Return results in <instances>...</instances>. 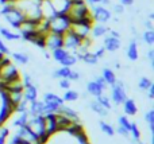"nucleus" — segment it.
<instances>
[{"mask_svg": "<svg viewBox=\"0 0 154 144\" xmlns=\"http://www.w3.org/2000/svg\"><path fill=\"white\" fill-rule=\"evenodd\" d=\"M0 15L4 16V19L10 23V26L14 27V28H16V30L19 28L22 22L26 19V15H24L16 5L10 4V3L3 4V8H2V11H0Z\"/></svg>", "mask_w": 154, "mask_h": 144, "instance_id": "nucleus-1", "label": "nucleus"}, {"mask_svg": "<svg viewBox=\"0 0 154 144\" xmlns=\"http://www.w3.org/2000/svg\"><path fill=\"white\" fill-rule=\"evenodd\" d=\"M14 5L19 8L26 15V18L41 19V0H15Z\"/></svg>", "mask_w": 154, "mask_h": 144, "instance_id": "nucleus-2", "label": "nucleus"}, {"mask_svg": "<svg viewBox=\"0 0 154 144\" xmlns=\"http://www.w3.org/2000/svg\"><path fill=\"white\" fill-rule=\"evenodd\" d=\"M66 15L69 16V19L72 22H77L91 16V11L88 4L85 3V0H80V1H75L69 5V8L66 11Z\"/></svg>", "mask_w": 154, "mask_h": 144, "instance_id": "nucleus-3", "label": "nucleus"}, {"mask_svg": "<svg viewBox=\"0 0 154 144\" xmlns=\"http://www.w3.org/2000/svg\"><path fill=\"white\" fill-rule=\"evenodd\" d=\"M49 22H50V31L60 35H64L70 28V23H72L66 13H56L53 18L49 19Z\"/></svg>", "mask_w": 154, "mask_h": 144, "instance_id": "nucleus-4", "label": "nucleus"}, {"mask_svg": "<svg viewBox=\"0 0 154 144\" xmlns=\"http://www.w3.org/2000/svg\"><path fill=\"white\" fill-rule=\"evenodd\" d=\"M93 19H92V15L88 16L85 19H81V20H77V22H72L70 23V31L73 32L75 35L80 38V39H84V38L89 37L91 34V28L93 26Z\"/></svg>", "mask_w": 154, "mask_h": 144, "instance_id": "nucleus-5", "label": "nucleus"}, {"mask_svg": "<svg viewBox=\"0 0 154 144\" xmlns=\"http://www.w3.org/2000/svg\"><path fill=\"white\" fill-rule=\"evenodd\" d=\"M19 78H22L20 73H19L18 67L11 61L0 65V82H3V84L11 82V81L19 80Z\"/></svg>", "mask_w": 154, "mask_h": 144, "instance_id": "nucleus-6", "label": "nucleus"}, {"mask_svg": "<svg viewBox=\"0 0 154 144\" xmlns=\"http://www.w3.org/2000/svg\"><path fill=\"white\" fill-rule=\"evenodd\" d=\"M127 98V93H126L125 84L122 81H118L111 86V100L115 105H122L123 101Z\"/></svg>", "mask_w": 154, "mask_h": 144, "instance_id": "nucleus-7", "label": "nucleus"}, {"mask_svg": "<svg viewBox=\"0 0 154 144\" xmlns=\"http://www.w3.org/2000/svg\"><path fill=\"white\" fill-rule=\"evenodd\" d=\"M91 15L95 23H107L109 19L112 18V13L108 8H106L104 5H93Z\"/></svg>", "mask_w": 154, "mask_h": 144, "instance_id": "nucleus-8", "label": "nucleus"}, {"mask_svg": "<svg viewBox=\"0 0 154 144\" xmlns=\"http://www.w3.org/2000/svg\"><path fill=\"white\" fill-rule=\"evenodd\" d=\"M60 47H64V38H62V35L51 32V31L48 32L45 38V48H49L50 51H53Z\"/></svg>", "mask_w": 154, "mask_h": 144, "instance_id": "nucleus-9", "label": "nucleus"}, {"mask_svg": "<svg viewBox=\"0 0 154 144\" xmlns=\"http://www.w3.org/2000/svg\"><path fill=\"white\" fill-rule=\"evenodd\" d=\"M34 134H37L39 136L41 134L45 132V124H43V116L42 115H35V116H30L29 121L26 124Z\"/></svg>", "mask_w": 154, "mask_h": 144, "instance_id": "nucleus-10", "label": "nucleus"}, {"mask_svg": "<svg viewBox=\"0 0 154 144\" xmlns=\"http://www.w3.org/2000/svg\"><path fill=\"white\" fill-rule=\"evenodd\" d=\"M62 38H64V48H66L68 51L70 50L75 53L77 50V47H79L80 42H81V39H80L77 35L73 34L70 30H68V31L62 35Z\"/></svg>", "mask_w": 154, "mask_h": 144, "instance_id": "nucleus-11", "label": "nucleus"}, {"mask_svg": "<svg viewBox=\"0 0 154 144\" xmlns=\"http://www.w3.org/2000/svg\"><path fill=\"white\" fill-rule=\"evenodd\" d=\"M16 135L19 136V139L24 140V142H27L30 144H39V142H38V135L34 134L27 125H23V127H20V128H18Z\"/></svg>", "mask_w": 154, "mask_h": 144, "instance_id": "nucleus-12", "label": "nucleus"}, {"mask_svg": "<svg viewBox=\"0 0 154 144\" xmlns=\"http://www.w3.org/2000/svg\"><path fill=\"white\" fill-rule=\"evenodd\" d=\"M43 124H45V134L49 136H53L57 134L56 125V113H46L43 115Z\"/></svg>", "mask_w": 154, "mask_h": 144, "instance_id": "nucleus-13", "label": "nucleus"}, {"mask_svg": "<svg viewBox=\"0 0 154 144\" xmlns=\"http://www.w3.org/2000/svg\"><path fill=\"white\" fill-rule=\"evenodd\" d=\"M103 47L106 48V51L115 53L116 50H119L120 48V38H115V37L108 35V37L104 39V46Z\"/></svg>", "mask_w": 154, "mask_h": 144, "instance_id": "nucleus-14", "label": "nucleus"}, {"mask_svg": "<svg viewBox=\"0 0 154 144\" xmlns=\"http://www.w3.org/2000/svg\"><path fill=\"white\" fill-rule=\"evenodd\" d=\"M72 124V120L68 117H65L61 113H56V125H57V132L66 131L68 127Z\"/></svg>", "mask_w": 154, "mask_h": 144, "instance_id": "nucleus-15", "label": "nucleus"}, {"mask_svg": "<svg viewBox=\"0 0 154 144\" xmlns=\"http://www.w3.org/2000/svg\"><path fill=\"white\" fill-rule=\"evenodd\" d=\"M51 5H53L56 13H66L69 5L72 4L70 0H50Z\"/></svg>", "mask_w": 154, "mask_h": 144, "instance_id": "nucleus-16", "label": "nucleus"}, {"mask_svg": "<svg viewBox=\"0 0 154 144\" xmlns=\"http://www.w3.org/2000/svg\"><path fill=\"white\" fill-rule=\"evenodd\" d=\"M23 98L26 100L27 102H31V101H34V100L38 98V89L34 84L23 88Z\"/></svg>", "mask_w": 154, "mask_h": 144, "instance_id": "nucleus-17", "label": "nucleus"}, {"mask_svg": "<svg viewBox=\"0 0 154 144\" xmlns=\"http://www.w3.org/2000/svg\"><path fill=\"white\" fill-rule=\"evenodd\" d=\"M56 113H61V115H64L65 117L70 119L72 121H79V113H77L75 109H72L70 107H66V105H64V104L57 109Z\"/></svg>", "mask_w": 154, "mask_h": 144, "instance_id": "nucleus-18", "label": "nucleus"}, {"mask_svg": "<svg viewBox=\"0 0 154 144\" xmlns=\"http://www.w3.org/2000/svg\"><path fill=\"white\" fill-rule=\"evenodd\" d=\"M123 110L127 116H135L138 112V107H137L135 101L133 98H126L123 101Z\"/></svg>", "mask_w": 154, "mask_h": 144, "instance_id": "nucleus-19", "label": "nucleus"}, {"mask_svg": "<svg viewBox=\"0 0 154 144\" xmlns=\"http://www.w3.org/2000/svg\"><path fill=\"white\" fill-rule=\"evenodd\" d=\"M108 30L109 28L107 26H104V23H96L91 28V34H92L93 38H100V37H104L108 32Z\"/></svg>", "mask_w": 154, "mask_h": 144, "instance_id": "nucleus-20", "label": "nucleus"}, {"mask_svg": "<svg viewBox=\"0 0 154 144\" xmlns=\"http://www.w3.org/2000/svg\"><path fill=\"white\" fill-rule=\"evenodd\" d=\"M42 107H43V101H38V98H37V100H34V101L29 102V109H27V112H29L30 116L42 115Z\"/></svg>", "mask_w": 154, "mask_h": 144, "instance_id": "nucleus-21", "label": "nucleus"}, {"mask_svg": "<svg viewBox=\"0 0 154 144\" xmlns=\"http://www.w3.org/2000/svg\"><path fill=\"white\" fill-rule=\"evenodd\" d=\"M43 102H51V104H56V105H58V107H61V105L64 104V100H62V97H60L58 94L48 92V93L43 94Z\"/></svg>", "mask_w": 154, "mask_h": 144, "instance_id": "nucleus-22", "label": "nucleus"}, {"mask_svg": "<svg viewBox=\"0 0 154 144\" xmlns=\"http://www.w3.org/2000/svg\"><path fill=\"white\" fill-rule=\"evenodd\" d=\"M87 92L89 94H92V96L97 97V96H100V94H103L104 90L96 81H89V82L87 84Z\"/></svg>", "mask_w": 154, "mask_h": 144, "instance_id": "nucleus-23", "label": "nucleus"}, {"mask_svg": "<svg viewBox=\"0 0 154 144\" xmlns=\"http://www.w3.org/2000/svg\"><path fill=\"white\" fill-rule=\"evenodd\" d=\"M101 77L104 78L106 84L107 85H109V86H112L115 82H116V75H115L114 70L108 69V67H104L103 69V74H101Z\"/></svg>", "mask_w": 154, "mask_h": 144, "instance_id": "nucleus-24", "label": "nucleus"}, {"mask_svg": "<svg viewBox=\"0 0 154 144\" xmlns=\"http://www.w3.org/2000/svg\"><path fill=\"white\" fill-rule=\"evenodd\" d=\"M127 57L130 61H137L139 57L138 53V45H137V40H131L130 45L127 47Z\"/></svg>", "mask_w": 154, "mask_h": 144, "instance_id": "nucleus-25", "label": "nucleus"}, {"mask_svg": "<svg viewBox=\"0 0 154 144\" xmlns=\"http://www.w3.org/2000/svg\"><path fill=\"white\" fill-rule=\"evenodd\" d=\"M0 35H2L3 39H5V40H18V39H20V34L12 32L8 28L2 27V26H0Z\"/></svg>", "mask_w": 154, "mask_h": 144, "instance_id": "nucleus-26", "label": "nucleus"}, {"mask_svg": "<svg viewBox=\"0 0 154 144\" xmlns=\"http://www.w3.org/2000/svg\"><path fill=\"white\" fill-rule=\"evenodd\" d=\"M89 107H91V109H92L93 112L97 113V115L101 116V117H107V116H108V109H106V108H104L103 105L99 104L97 101H91Z\"/></svg>", "mask_w": 154, "mask_h": 144, "instance_id": "nucleus-27", "label": "nucleus"}, {"mask_svg": "<svg viewBox=\"0 0 154 144\" xmlns=\"http://www.w3.org/2000/svg\"><path fill=\"white\" fill-rule=\"evenodd\" d=\"M69 54V51L66 50V48H64V47H60V48H56V50H53L51 51V57L54 58V61H57L60 63V62L62 61V59L65 58V57Z\"/></svg>", "mask_w": 154, "mask_h": 144, "instance_id": "nucleus-28", "label": "nucleus"}, {"mask_svg": "<svg viewBox=\"0 0 154 144\" xmlns=\"http://www.w3.org/2000/svg\"><path fill=\"white\" fill-rule=\"evenodd\" d=\"M79 59L84 61L87 65H96L99 62V58L93 53H91V51H87V53H84Z\"/></svg>", "mask_w": 154, "mask_h": 144, "instance_id": "nucleus-29", "label": "nucleus"}, {"mask_svg": "<svg viewBox=\"0 0 154 144\" xmlns=\"http://www.w3.org/2000/svg\"><path fill=\"white\" fill-rule=\"evenodd\" d=\"M29 117H30L29 112L20 113V116H19L18 119H15V120H14L12 125L15 127V128H20V127H23V125H26V124H27V121H29Z\"/></svg>", "mask_w": 154, "mask_h": 144, "instance_id": "nucleus-30", "label": "nucleus"}, {"mask_svg": "<svg viewBox=\"0 0 154 144\" xmlns=\"http://www.w3.org/2000/svg\"><path fill=\"white\" fill-rule=\"evenodd\" d=\"M79 97H80L79 92L72 90V89H66V90H65V93H64V97H62V100H64V102L65 101L73 102V101H77V100H79Z\"/></svg>", "mask_w": 154, "mask_h": 144, "instance_id": "nucleus-31", "label": "nucleus"}, {"mask_svg": "<svg viewBox=\"0 0 154 144\" xmlns=\"http://www.w3.org/2000/svg\"><path fill=\"white\" fill-rule=\"evenodd\" d=\"M70 72H72V69H70V67L62 66L61 69L56 70V72L53 73V77H56V78H68V77H69V74H70Z\"/></svg>", "mask_w": 154, "mask_h": 144, "instance_id": "nucleus-32", "label": "nucleus"}, {"mask_svg": "<svg viewBox=\"0 0 154 144\" xmlns=\"http://www.w3.org/2000/svg\"><path fill=\"white\" fill-rule=\"evenodd\" d=\"M99 125H100V129H101V132H103V134H106L107 136H114L115 129H114V127H112L111 124L106 123V121H100V123H99Z\"/></svg>", "mask_w": 154, "mask_h": 144, "instance_id": "nucleus-33", "label": "nucleus"}, {"mask_svg": "<svg viewBox=\"0 0 154 144\" xmlns=\"http://www.w3.org/2000/svg\"><path fill=\"white\" fill-rule=\"evenodd\" d=\"M12 59L16 62V63H20V65H26L29 62V55L24 53H12Z\"/></svg>", "mask_w": 154, "mask_h": 144, "instance_id": "nucleus-34", "label": "nucleus"}, {"mask_svg": "<svg viewBox=\"0 0 154 144\" xmlns=\"http://www.w3.org/2000/svg\"><path fill=\"white\" fill-rule=\"evenodd\" d=\"M76 62H77V57L75 55V54H68L66 57H65L64 59H62L60 63L62 65V66H68V67H72L73 65H76Z\"/></svg>", "mask_w": 154, "mask_h": 144, "instance_id": "nucleus-35", "label": "nucleus"}, {"mask_svg": "<svg viewBox=\"0 0 154 144\" xmlns=\"http://www.w3.org/2000/svg\"><path fill=\"white\" fill-rule=\"evenodd\" d=\"M142 39H143V42L146 45L149 46L154 45V30H146L143 32V35H142Z\"/></svg>", "mask_w": 154, "mask_h": 144, "instance_id": "nucleus-36", "label": "nucleus"}, {"mask_svg": "<svg viewBox=\"0 0 154 144\" xmlns=\"http://www.w3.org/2000/svg\"><path fill=\"white\" fill-rule=\"evenodd\" d=\"M96 101H97L100 105H103L106 109H108V110L111 109V100H109L107 96H104V94H100V96L96 97Z\"/></svg>", "mask_w": 154, "mask_h": 144, "instance_id": "nucleus-37", "label": "nucleus"}, {"mask_svg": "<svg viewBox=\"0 0 154 144\" xmlns=\"http://www.w3.org/2000/svg\"><path fill=\"white\" fill-rule=\"evenodd\" d=\"M152 85H153V82H152V80H150V78H147V77H142V78H139L138 88L141 89V90H147V89H149Z\"/></svg>", "mask_w": 154, "mask_h": 144, "instance_id": "nucleus-38", "label": "nucleus"}, {"mask_svg": "<svg viewBox=\"0 0 154 144\" xmlns=\"http://www.w3.org/2000/svg\"><path fill=\"white\" fill-rule=\"evenodd\" d=\"M130 132L131 135H133V139L135 140V142H141V131H139L138 125L134 123H131V128H130Z\"/></svg>", "mask_w": 154, "mask_h": 144, "instance_id": "nucleus-39", "label": "nucleus"}, {"mask_svg": "<svg viewBox=\"0 0 154 144\" xmlns=\"http://www.w3.org/2000/svg\"><path fill=\"white\" fill-rule=\"evenodd\" d=\"M145 120L147 121V124H149V128L150 131H152V134L154 132V110H149V112L145 115Z\"/></svg>", "mask_w": 154, "mask_h": 144, "instance_id": "nucleus-40", "label": "nucleus"}, {"mask_svg": "<svg viewBox=\"0 0 154 144\" xmlns=\"http://www.w3.org/2000/svg\"><path fill=\"white\" fill-rule=\"evenodd\" d=\"M118 121H119V125H120V127H123V128H126L127 131H130V128H131V121L128 120L127 116H119Z\"/></svg>", "mask_w": 154, "mask_h": 144, "instance_id": "nucleus-41", "label": "nucleus"}, {"mask_svg": "<svg viewBox=\"0 0 154 144\" xmlns=\"http://www.w3.org/2000/svg\"><path fill=\"white\" fill-rule=\"evenodd\" d=\"M27 109H29V102H27L24 98L22 100V101L19 102V104L15 107V112H19V113L27 112Z\"/></svg>", "mask_w": 154, "mask_h": 144, "instance_id": "nucleus-42", "label": "nucleus"}, {"mask_svg": "<svg viewBox=\"0 0 154 144\" xmlns=\"http://www.w3.org/2000/svg\"><path fill=\"white\" fill-rule=\"evenodd\" d=\"M70 84H72V81H69L68 78H61V81L58 82V85H60L61 89L66 90V89H70Z\"/></svg>", "mask_w": 154, "mask_h": 144, "instance_id": "nucleus-43", "label": "nucleus"}, {"mask_svg": "<svg viewBox=\"0 0 154 144\" xmlns=\"http://www.w3.org/2000/svg\"><path fill=\"white\" fill-rule=\"evenodd\" d=\"M22 84H23V88H26V86H29V85H32V78H31V75L26 73V74L23 75V78H22Z\"/></svg>", "mask_w": 154, "mask_h": 144, "instance_id": "nucleus-44", "label": "nucleus"}, {"mask_svg": "<svg viewBox=\"0 0 154 144\" xmlns=\"http://www.w3.org/2000/svg\"><path fill=\"white\" fill-rule=\"evenodd\" d=\"M116 132H118V134H119V135H122V136H125V137H128V136H130V132H128L126 128H123V127H120V125H118Z\"/></svg>", "mask_w": 154, "mask_h": 144, "instance_id": "nucleus-45", "label": "nucleus"}, {"mask_svg": "<svg viewBox=\"0 0 154 144\" xmlns=\"http://www.w3.org/2000/svg\"><path fill=\"white\" fill-rule=\"evenodd\" d=\"M80 77H81V75H80V73L79 72H70V74H69V77H68V80L69 81H79L80 80Z\"/></svg>", "mask_w": 154, "mask_h": 144, "instance_id": "nucleus-46", "label": "nucleus"}, {"mask_svg": "<svg viewBox=\"0 0 154 144\" xmlns=\"http://www.w3.org/2000/svg\"><path fill=\"white\" fill-rule=\"evenodd\" d=\"M0 53H3V54H10V50H8V47H7V45H5L4 42H3V39L0 38Z\"/></svg>", "mask_w": 154, "mask_h": 144, "instance_id": "nucleus-47", "label": "nucleus"}, {"mask_svg": "<svg viewBox=\"0 0 154 144\" xmlns=\"http://www.w3.org/2000/svg\"><path fill=\"white\" fill-rule=\"evenodd\" d=\"M95 81L101 86V88H103V90H106L107 86H108V85L106 84V81H104V78H103V77H96V78H95Z\"/></svg>", "mask_w": 154, "mask_h": 144, "instance_id": "nucleus-48", "label": "nucleus"}, {"mask_svg": "<svg viewBox=\"0 0 154 144\" xmlns=\"http://www.w3.org/2000/svg\"><path fill=\"white\" fill-rule=\"evenodd\" d=\"M104 53H106V48H104V47H100V48H97V50H96L93 54H95L97 58H103V57H104Z\"/></svg>", "mask_w": 154, "mask_h": 144, "instance_id": "nucleus-49", "label": "nucleus"}, {"mask_svg": "<svg viewBox=\"0 0 154 144\" xmlns=\"http://www.w3.org/2000/svg\"><path fill=\"white\" fill-rule=\"evenodd\" d=\"M147 58H149L152 66H154V50H153V48H150V50L147 51Z\"/></svg>", "mask_w": 154, "mask_h": 144, "instance_id": "nucleus-50", "label": "nucleus"}, {"mask_svg": "<svg viewBox=\"0 0 154 144\" xmlns=\"http://www.w3.org/2000/svg\"><path fill=\"white\" fill-rule=\"evenodd\" d=\"M123 7H125V5H122V4H115L114 5V11L116 13H123V11H125V8Z\"/></svg>", "mask_w": 154, "mask_h": 144, "instance_id": "nucleus-51", "label": "nucleus"}, {"mask_svg": "<svg viewBox=\"0 0 154 144\" xmlns=\"http://www.w3.org/2000/svg\"><path fill=\"white\" fill-rule=\"evenodd\" d=\"M120 4L122 5H126V7H128V5H133L134 4V0H119Z\"/></svg>", "mask_w": 154, "mask_h": 144, "instance_id": "nucleus-52", "label": "nucleus"}, {"mask_svg": "<svg viewBox=\"0 0 154 144\" xmlns=\"http://www.w3.org/2000/svg\"><path fill=\"white\" fill-rule=\"evenodd\" d=\"M147 92H149V93H147V96H149V98H150V100H153V98H154V85L150 86V88L147 89Z\"/></svg>", "mask_w": 154, "mask_h": 144, "instance_id": "nucleus-53", "label": "nucleus"}, {"mask_svg": "<svg viewBox=\"0 0 154 144\" xmlns=\"http://www.w3.org/2000/svg\"><path fill=\"white\" fill-rule=\"evenodd\" d=\"M109 31V35L111 37H115V38H120V34L118 31H115V30H108Z\"/></svg>", "mask_w": 154, "mask_h": 144, "instance_id": "nucleus-54", "label": "nucleus"}, {"mask_svg": "<svg viewBox=\"0 0 154 144\" xmlns=\"http://www.w3.org/2000/svg\"><path fill=\"white\" fill-rule=\"evenodd\" d=\"M145 27H146L147 30H153V23H152V20H150V19L145 22Z\"/></svg>", "mask_w": 154, "mask_h": 144, "instance_id": "nucleus-55", "label": "nucleus"}, {"mask_svg": "<svg viewBox=\"0 0 154 144\" xmlns=\"http://www.w3.org/2000/svg\"><path fill=\"white\" fill-rule=\"evenodd\" d=\"M109 4H111V0H100V5L106 7V5H109Z\"/></svg>", "mask_w": 154, "mask_h": 144, "instance_id": "nucleus-56", "label": "nucleus"}, {"mask_svg": "<svg viewBox=\"0 0 154 144\" xmlns=\"http://www.w3.org/2000/svg\"><path fill=\"white\" fill-rule=\"evenodd\" d=\"M0 144H7V136L0 135Z\"/></svg>", "mask_w": 154, "mask_h": 144, "instance_id": "nucleus-57", "label": "nucleus"}, {"mask_svg": "<svg viewBox=\"0 0 154 144\" xmlns=\"http://www.w3.org/2000/svg\"><path fill=\"white\" fill-rule=\"evenodd\" d=\"M88 3H89L91 5H95V4H99L100 3V0H87Z\"/></svg>", "mask_w": 154, "mask_h": 144, "instance_id": "nucleus-58", "label": "nucleus"}]
</instances>
